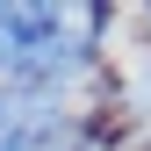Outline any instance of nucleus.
<instances>
[{"instance_id":"nucleus-1","label":"nucleus","mask_w":151,"mask_h":151,"mask_svg":"<svg viewBox=\"0 0 151 151\" xmlns=\"http://www.w3.org/2000/svg\"><path fill=\"white\" fill-rule=\"evenodd\" d=\"M65 7H14V0H0V79H14V65H22V50L58 22Z\"/></svg>"}]
</instances>
